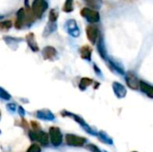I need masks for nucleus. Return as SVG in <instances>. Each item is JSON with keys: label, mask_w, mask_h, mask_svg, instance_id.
<instances>
[{"label": "nucleus", "mask_w": 153, "mask_h": 152, "mask_svg": "<svg viewBox=\"0 0 153 152\" xmlns=\"http://www.w3.org/2000/svg\"><path fill=\"white\" fill-rule=\"evenodd\" d=\"M62 116H67V117H70V118H72V119H74L75 122H77L88 133H90V134H91V135H97L98 134V133L97 132H95L81 116H77V115H75V114H73V113H71V112H68V111H66V110H64V111H62Z\"/></svg>", "instance_id": "obj_1"}, {"label": "nucleus", "mask_w": 153, "mask_h": 152, "mask_svg": "<svg viewBox=\"0 0 153 152\" xmlns=\"http://www.w3.org/2000/svg\"><path fill=\"white\" fill-rule=\"evenodd\" d=\"M48 3L46 0H33L31 4V12L36 19H40L46 10L48 9Z\"/></svg>", "instance_id": "obj_2"}, {"label": "nucleus", "mask_w": 153, "mask_h": 152, "mask_svg": "<svg viewBox=\"0 0 153 152\" xmlns=\"http://www.w3.org/2000/svg\"><path fill=\"white\" fill-rule=\"evenodd\" d=\"M81 15L84 17L89 22L91 23H96L99 22L100 20V15L97 10H93L90 7H83L81 10Z\"/></svg>", "instance_id": "obj_3"}, {"label": "nucleus", "mask_w": 153, "mask_h": 152, "mask_svg": "<svg viewBox=\"0 0 153 152\" xmlns=\"http://www.w3.org/2000/svg\"><path fill=\"white\" fill-rule=\"evenodd\" d=\"M29 136L30 140L32 141H37L40 144L47 146L48 144V135L47 133L39 130V131H30L29 133Z\"/></svg>", "instance_id": "obj_4"}, {"label": "nucleus", "mask_w": 153, "mask_h": 152, "mask_svg": "<svg viewBox=\"0 0 153 152\" xmlns=\"http://www.w3.org/2000/svg\"><path fill=\"white\" fill-rule=\"evenodd\" d=\"M65 142L66 144L73 147H82L86 142L87 140L83 137H80L72 133H68L65 135Z\"/></svg>", "instance_id": "obj_5"}, {"label": "nucleus", "mask_w": 153, "mask_h": 152, "mask_svg": "<svg viewBox=\"0 0 153 152\" xmlns=\"http://www.w3.org/2000/svg\"><path fill=\"white\" fill-rule=\"evenodd\" d=\"M51 143L55 147H58L62 144L63 142V135L61 131L58 127H50L49 129V137Z\"/></svg>", "instance_id": "obj_6"}, {"label": "nucleus", "mask_w": 153, "mask_h": 152, "mask_svg": "<svg viewBox=\"0 0 153 152\" xmlns=\"http://www.w3.org/2000/svg\"><path fill=\"white\" fill-rule=\"evenodd\" d=\"M65 28H66L67 33L70 36H72L74 38H78L80 36L81 31H80V29H79L75 20H74V19L68 20L65 22Z\"/></svg>", "instance_id": "obj_7"}, {"label": "nucleus", "mask_w": 153, "mask_h": 152, "mask_svg": "<svg viewBox=\"0 0 153 152\" xmlns=\"http://www.w3.org/2000/svg\"><path fill=\"white\" fill-rule=\"evenodd\" d=\"M86 35L88 39L92 45H95L99 37H100V30L98 27L94 25H89L86 27Z\"/></svg>", "instance_id": "obj_8"}, {"label": "nucleus", "mask_w": 153, "mask_h": 152, "mask_svg": "<svg viewBox=\"0 0 153 152\" xmlns=\"http://www.w3.org/2000/svg\"><path fill=\"white\" fill-rule=\"evenodd\" d=\"M126 82L127 86L129 88H131L132 90H138L139 89L140 81H139L138 77L133 72H129V73H126Z\"/></svg>", "instance_id": "obj_9"}, {"label": "nucleus", "mask_w": 153, "mask_h": 152, "mask_svg": "<svg viewBox=\"0 0 153 152\" xmlns=\"http://www.w3.org/2000/svg\"><path fill=\"white\" fill-rule=\"evenodd\" d=\"M26 24V13L24 8H20L16 13V22H15V28L22 29Z\"/></svg>", "instance_id": "obj_10"}, {"label": "nucleus", "mask_w": 153, "mask_h": 152, "mask_svg": "<svg viewBox=\"0 0 153 152\" xmlns=\"http://www.w3.org/2000/svg\"><path fill=\"white\" fill-rule=\"evenodd\" d=\"M42 56L45 60H53L57 56V51L51 46L45 47L42 50Z\"/></svg>", "instance_id": "obj_11"}, {"label": "nucleus", "mask_w": 153, "mask_h": 152, "mask_svg": "<svg viewBox=\"0 0 153 152\" xmlns=\"http://www.w3.org/2000/svg\"><path fill=\"white\" fill-rule=\"evenodd\" d=\"M112 88H113V90H114L116 96L118 99H123L126 96V89L123 84H121L117 82H114L112 84Z\"/></svg>", "instance_id": "obj_12"}, {"label": "nucleus", "mask_w": 153, "mask_h": 152, "mask_svg": "<svg viewBox=\"0 0 153 152\" xmlns=\"http://www.w3.org/2000/svg\"><path fill=\"white\" fill-rule=\"evenodd\" d=\"M26 42L28 44V46L30 47V48L33 51V52H38L39 51V46L37 44L36 39H35V35L32 32H30L26 35L25 37Z\"/></svg>", "instance_id": "obj_13"}, {"label": "nucleus", "mask_w": 153, "mask_h": 152, "mask_svg": "<svg viewBox=\"0 0 153 152\" xmlns=\"http://www.w3.org/2000/svg\"><path fill=\"white\" fill-rule=\"evenodd\" d=\"M37 117L42 120H48V121H53L55 120V116L54 114L48 110V109H42V110H39L36 113Z\"/></svg>", "instance_id": "obj_14"}, {"label": "nucleus", "mask_w": 153, "mask_h": 152, "mask_svg": "<svg viewBox=\"0 0 153 152\" xmlns=\"http://www.w3.org/2000/svg\"><path fill=\"white\" fill-rule=\"evenodd\" d=\"M91 54H92V48L89 45H84L80 48L81 57L84 60L91 61Z\"/></svg>", "instance_id": "obj_15"}, {"label": "nucleus", "mask_w": 153, "mask_h": 152, "mask_svg": "<svg viewBox=\"0 0 153 152\" xmlns=\"http://www.w3.org/2000/svg\"><path fill=\"white\" fill-rule=\"evenodd\" d=\"M139 88L141 89V90L145 93L147 96H149L151 99L153 98V88L152 86L145 82H143V81H140V83H139Z\"/></svg>", "instance_id": "obj_16"}, {"label": "nucleus", "mask_w": 153, "mask_h": 152, "mask_svg": "<svg viewBox=\"0 0 153 152\" xmlns=\"http://www.w3.org/2000/svg\"><path fill=\"white\" fill-rule=\"evenodd\" d=\"M97 47H98V51H99L100 56L106 60L107 59V50H106V47L104 45L103 38L101 36H100V39H99L98 43H97Z\"/></svg>", "instance_id": "obj_17"}, {"label": "nucleus", "mask_w": 153, "mask_h": 152, "mask_svg": "<svg viewBox=\"0 0 153 152\" xmlns=\"http://www.w3.org/2000/svg\"><path fill=\"white\" fill-rule=\"evenodd\" d=\"M99 137H100V139L101 140V142H103L104 143H106V144H108V145H113L114 144V142H113V140L105 133V132H103V131H100V132H99L98 133V134H97Z\"/></svg>", "instance_id": "obj_18"}, {"label": "nucleus", "mask_w": 153, "mask_h": 152, "mask_svg": "<svg viewBox=\"0 0 153 152\" xmlns=\"http://www.w3.org/2000/svg\"><path fill=\"white\" fill-rule=\"evenodd\" d=\"M56 30V22H48L47 26H46V28H45L43 36H48V35L51 34L52 32H54Z\"/></svg>", "instance_id": "obj_19"}, {"label": "nucleus", "mask_w": 153, "mask_h": 152, "mask_svg": "<svg viewBox=\"0 0 153 152\" xmlns=\"http://www.w3.org/2000/svg\"><path fill=\"white\" fill-rule=\"evenodd\" d=\"M92 82H93L92 79H90V78H82V79H81L80 84H79L80 90H85L87 89V87H89L90 85H91Z\"/></svg>", "instance_id": "obj_20"}, {"label": "nucleus", "mask_w": 153, "mask_h": 152, "mask_svg": "<svg viewBox=\"0 0 153 152\" xmlns=\"http://www.w3.org/2000/svg\"><path fill=\"white\" fill-rule=\"evenodd\" d=\"M85 3L90 6V8L93 9V10H96V9H99L100 8L101 6V0H84Z\"/></svg>", "instance_id": "obj_21"}, {"label": "nucleus", "mask_w": 153, "mask_h": 152, "mask_svg": "<svg viewBox=\"0 0 153 152\" xmlns=\"http://www.w3.org/2000/svg\"><path fill=\"white\" fill-rule=\"evenodd\" d=\"M62 10L65 13H71L74 11V0H65Z\"/></svg>", "instance_id": "obj_22"}, {"label": "nucleus", "mask_w": 153, "mask_h": 152, "mask_svg": "<svg viewBox=\"0 0 153 152\" xmlns=\"http://www.w3.org/2000/svg\"><path fill=\"white\" fill-rule=\"evenodd\" d=\"M58 11L56 8H54V9H51L50 12H49V15H48V22H56V20L58 18Z\"/></svg>", "instance_id": "obj_23"}, {"label": "nucleus", "mask_w": 153, "mask_h": 152, "mask_svg": "<svg viewBox=\"0 0 153 152\" xmlns=\"http://www.w3.org/2000/svg\"><path fill=\"white\" fill-rule=\"evenodd\" d=\"M12 27V22L9 20L0 22V31H7Z\"/></svg>", "instance_id": "obj_24"}, {"label": "nucleus", "mask_w": 153, "mask_h": 152, "mask_svg": "<svg viewBox=\"0 0 153 152\" xmlns=\"http://www.w3.org/2000/svg\"><path fill=\"white\" fill-rule=\"evenodd\" d=\"M0 98L4 100H10L11 99V95L3 88L0 87Z\"/></svg>", "instance_id": "obj_25"}, {"label": "nucleus", "mask_w": 153, "mask_h": 152, "mask_svg": "<svg viewBox=\"0 0 153 152\" xmlns=\"http://www.w3.org/2000/svg\"><path fill=\"white\" fill-rule=\"evenodd\" d=\"M27 152H41V149L38 144H32L27 150Z\"/></svg>", "instance_id": "obj_26"}, {"label": "nucleus", "mask_w": 153, "mask_h": 152, "mask_svg": "<svg viewBox=\"0 0 153 152\" xmlns=\"http://www.w3.org/2000/svg\"><path fill=\"white\" fill-rule=\"evenodd\" d=\"M90 151L91 152H101L100 151V150L97 147V146H95V145H93V144H90V145H88V147H87Z\"/></svg>", "instance_id": "obj_27"}, {"label": "nucleus", "mask_w": 153, "mask_h": 152, "mask_svg": "<svg viewBox=\"0 0 153 152\" xmlns=\"http://www.w3.org/2000/svg\"><path fill=\"white\" fill-rule=\"evenodd\" d=\"M6 108H7L8 110L12 111V112H14V111L16 110V108H17L16 105L13 104V103H9V104H7V105H6Z\"/></svg>", "instance_id": "obj_28"}, {"label": "nucleus", "mask_w": 153, "mask_h": 152, "mask_svg": "<svg viewBox=\"0 0 153 152\" xmlns=\"http://www.w3.org/2000/svg\"><path fill=\"white\" fill-rule=\"evenodd\" d=\"M18 113L21 116H25V111L22 107H18Z\"/></svg>", "instance_id": "obj_29"}, {"label": "nucleus", "mask_w": 153, "mask_h": 152, "mask_svg": "<svg viewBox=\"0 0 153 152\" xmlns=\"http://www.w3.org/2000/svg\"><path fill=\"white\" fill-rule=\"evenodd\" d=\"M31 123V126H32V128L34 129V130H40V129H39V125L36 123V122H34V121H32V122H30Z\"/></svg>", "instance_id": "obj_30"}, {"label": "nucleus", "mask_w": 153, "mask_h": 152, "mask_svg": "<svg viewBox=\"0 0 153 152\" xmlns=\"http://www.w3.org/2000/svg\"><path fill=\"white\" fill-rule=\"evenodd\" d=\"M4 18V16H0V19H3Z\"/></svg>", "instance_id": "obj_31"}, {"label": "nucleus", "mask_w": 153, "mask_h": 152, "mask_svg": "<svg viewBox=\"0 0 153 152\" xmlns=\"http://www.w3.org/2000/svg\"><path fill=\"white\" fill-rule=\"evenodd\" d=\"M134 152H137V151H134Z\"/></svg>", "instance_id": "obj_32"}, {"label": "nucleus", "mask_w": 153, "mask_h": 152, "mask_svg": "<svg viewBox=\"0 0 153 152\" xmlns=\"http://www.w3.org/2000/svg\"><path fill=\"white\" fill-rule=\"evenodd\" d=\"M0 133H1V131H0Z\"/></svg>", "instance_id": "obj_33"}]
</instances>
